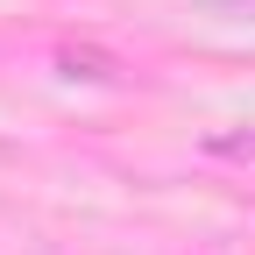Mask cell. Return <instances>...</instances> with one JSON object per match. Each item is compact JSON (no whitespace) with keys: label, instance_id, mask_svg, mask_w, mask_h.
Listing matches in <instances>:
<instances>
[{"label":"cell","instance_id":"6da1fadb","mask_svg":"<svg viewBox=\"0 0 255 255\" xmlns=\"http://www.w3.org/2000/svg\"><path fill=\"white\" fill-rule=\"evenodd\" d=\"M220 156H255V135H220Z\"/></svg>","mask_w":255,"mask_h":255}]
</instances>
